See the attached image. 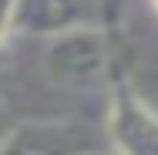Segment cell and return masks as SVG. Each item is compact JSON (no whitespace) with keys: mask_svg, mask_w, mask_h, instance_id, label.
Wrapping results in <instances>:
<instances>
[{"mask_svg":"<svg viewBox=\"0 0 158 155\" xmlns=\"http://www.w3.org/2000/svg\"><path fill=\"white\" fill-rule=\"evenodd\" d=\"M152 3H155V10H158V0H152Z\"/></svg>","mask_w":158,"mask_h":155,"instance_id":"cell-8","label":"cell"},{"mask_svg":"<svg viewBox=\"0 0 158 155\" xmlns=\"http://www.w3.org/2000/svg\"><path fill=\"white\" fill-rule=\"evenodd\" d=\"M111 20V0H17L14 31L34 37H61Z\"/></svg>","mask_w":158,"mask_h":155,"instance_id":"cell-3","label":"cell"},{"mask_svg":"<svg viewBox=\"0 0 158 155\" xmlns=\"http://www.w3.org/2000/svg\"><path fill=\"white\" fill-rule=\"evenodd\" d=\"M108 67H111V51H108L104 27H84V31L51 37L44 51L47 78L67 88H88L94 81L111 78Z\"/></svg>","mask_w":158,"mask_h":155,"instance_id":"cell-1","label":"cell"},{"mask_svg":"<svg viewBox=\"0 0 158 155\" xmlns=\"http://www.w3.org/2000/svg\"><path fill=\"white\" fill-rule=\"evenodd\" d=\"M108 138L121 155H158V111L125 74L108 78Z\"/></svg>","mask_w":158,"mask_h":155,"instance_id":"cell-2","label":"cell"},{"mask_svg":"<svg viewBox=\"0 0 158 155\" xmlns=\"http://www.w3.org/2000/svg\"><path fill=\"white\" fill-rule=\"evenodd\" d=\"M0 155H98L94 138L77 122H20L0 145Z\"/></svg>","mask_w":158,"mask_h":155,"instance_id":"cell-4","label":"cell"},{"mask_svg":"<svg viewBox=\"0 0 158 155\" xmlns=\"http://www.w3.org/2000/svg\"><path fill=\"white\" fill-rule=\"evenodd\" d=\"M10 131H14V122H10V118H7L3 111H0V145L7 142V135H10Z\"/></svg>","mask_w":158,"mask_h":155,"instance_id":"cell-6","label":"cell"},{"mask_svg":"<svg viewBox=\"0 0 158 155\" xmlns=\"http://www.w3.org/2000/svg\"><path fill=\"white\" fill-rule=\"evenodd\" d=\"M98 155H121V152H98Z\"/></svg>","mask_w":158,"mask_h":155,"instance_id":"cell-7","label":"cell"},{"mask_svg":"<svg viewBox=\"0 0 158 155\" xmlns=\"http://www.w3.org/2000/svg\"><path fill=\"white\" fill-rule=\"evenodd\" d=\"M14 14H17V0H0V51L14 34Z\"/></svg>","mask_w":158,"mask_h":155,"instance_id":"cell-5","label":"cell"}]
</instances>
